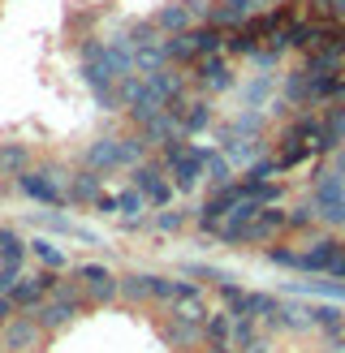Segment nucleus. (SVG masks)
<instances>
[{
  "label": "nucleus",
  "mask_w": 345,
  "mask_h": 353,
  "mask_svg": "<svg viewBox=\"0 0 345 353\" xmlns=\"http://www.w3.org/2000/svg\"><path fill=\"white\" fill-rule=\"evenodd\" d=\"M52 285H57V280H52V276H26L22 280V285H13V306H26V302H39V297L52 289Z\"/></svg>",
  "instance_id": "obj_1"
},
{
  "label": "nucleus",
  "mask_w": 345,
  "mask_h": 353,
  "mask_svg": "<svg viewBox=\"0 0 345 353\" xmlns=\"http://www.w3.org/2000/svg\"><path fill=\"white\" fill-rule=\"evenodd\" d=\"M22 185H26V194H34L39 203H61V190H57V181H52L48 172H26Z\"/></svg>",
  "instance_id": "obj_2"
},
{
  "label": "nucleus",
  "mask_w": 345,
  "mask_h": 353,
  "mask_svg": "<svg viewBox=\"0 0 345 353\" xmlns=\"http://www.w3.org/2000/svg\"><path fill=\"white\" fill-rule=\"evenodd\" d=\"M138 185H143L151 199H168V185L160 181V172H138Z\"/></svg>",
  "instance_id": "obj_3"
},
{
  "label": "nucleus",
  "mask_w": 345,
  "mask_h": 353,
  "mask_svg": "<svg viewBox=\"0 0 345 353\" xmlns=\"http://www.w3.org/2000/svg\"><path fill=\"white\" fill-rule=\"evenodd\" d=\"M34 254H39L43 263H52V268H61V263H65L61 250H52V241H34Z\"/></svg>",
  "instance_id": "obj_4"
},
{
  "label": "nucleus",
  "mask_w": 345,
  "mask_h": 353,
  "mask_svg": "<svg viewBox=\"0 0 345 353\" xmlns=\"http://www.w3.org/2000/svg\"><path fill=\"white\" fill-rule=\"evenodd\" d=\"M13 310V297H5V302H0V323H5V314Z\"/></svg>",
  "instance_id": "obj_5"
}]
</instances>
